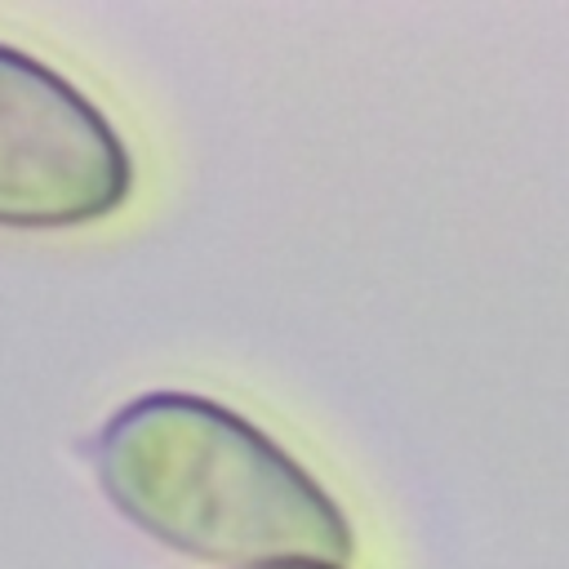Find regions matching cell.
I'll return each instance as SVG.
<instances>
[{
    "label": "cell",
    "instance_id": "6da1fadb",
    "mask_svg": "<svg viewBox=\"0 0 569 569\" xmlns=\"http://www.w3.org/2000/svg\"><path fill=\"white\" fill-rule=\"evenodd\" d=\"M89 467L129 525L196 560L347 569L356 556V529L320 476L204 391H138L93 431Z\"/></svg>",
    "mask_w": 569,
    "mask_h": 569
},
{
    "label": "cell",
    "instance_id": "7a4b0ae2",
    "mask_svg": "<svg viewBox=\"0 0 569 569\" xmlns=\"http://www.w3.org/2000/svg\"><path fill=\"white\" fill-rule=\"evenodd\" d=\"M129 191L133 156L107 111L58 67L0 40V227H89Z\"/></svg>",
    "mask_w": 569,
    "mask_h": 569
},
{
    "label": "cell",
    "instance_id": "3957f363",
    "mask_svg": "<svg viewBox=\"0 0 569 569\" xmlns=\"http://www.w3.org/2000/svg\"><path fill=\"white\" fill-rule=\"evenodd\" d=\"M249 569H338V565H316V560H284V565H249Z\"/></svg>",
    "mask_w": 569,
    "mask_h": 569
}]
</instances>
